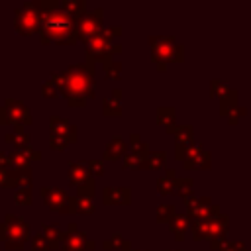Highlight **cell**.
Returning <instances> with one entry per match:
<instances>
[{
    "label": "cell",
    "mask_w": 251,
    "mask_h": 251,
    "mask_svg": "<svg viewBox=\"0 0 251 251\" xmlns=\"http://www.w3.org/2000/svg\"><path fill=\"white\" fill-rule=\"evenodd\" d=\"M0 251H2V249H0Z\"/></svg>",
    "instance_id": "48"
},
{
    "label": "cell",
    "mask_w": 251,
    "mask_h": 251,
    "mask_svg": "<svg viewBox=\"0 0 251 251\" xmlns=\"http://www.w3.org/2000/svg\"><path fill=\"white\" fill-rule=\"evenodd\" d=\"M31 251H53L51 245H49V241L45 239V235L41 231L31 237Z\"/></svg>",
    "instance_id": "34"
},
{
    "label": "cell",
    "mask_w": 251,
    "mask_h": 251,
    "mask_svg": "<svg viewBox=\"0 0 251 251\" xmlns=\"http://www.w3.org/2000/svg\"><path fill=\"white\" fill-rule=\"evenodd\" d=\"M29 239V224L14 214H8L4 222H0V241H4L6 249H20Z\"/></svg>",
    "instance_id": "6"
},
{
    "label": "cell",
    "mask_w": 251,
    "mask_h": 251,
    "mask_svg": "<svg viewBox=\"0 0 251 251\" xmlns=\"http://www.w3.org/2000/svg\"><path fill=\"white\" fill-rule=\"evenodd\" d=\"M188 226H190V218L186 214H175V218L169 222V229H171V233L175 235L176 241L184 239V233H186Z\"/></svg>",
    "instance_id": "20"
},
{
    "label": "cell",
    "mask_w": 251,
    "mask_h": 251,
    "mask_svg": "<svg viewBox=\"0 0 251 251\" xmlns=\"http://www.w3.org/2000/svg\"><path fill=\"white\" fill-rule=\"evenodd\" d=\"M61 10L67 12L71 18L78 20L86 12V4H84V0H63L61 2Z\"/></svg>",
    "instance_id": "26"
},
{
    "label": "cell",
    "mask_w": 251,
    "mask_h": 251,
    "mask_svg": "<svg viewBox=\"0 0 251 251\" xmlns=\"http://www.w3.org/2000/svg\"><path fill=\"white\" fill-rule=\"evenodd\" d=\"M102 110H104V116H114V118L122 116V104L112 96H106L102 100Z\"/></svg>",
    "instance_id": "29"
},
{
    "label": "cell",
    "mask_w": 251,
    "mask_h": 251,
    "mask_svg": "<svg viewBox=\"0 0 251 251\" xmlns=\"http://www.w3.org/2000/svg\"><path fill=\"white\" fill-rule=\"evenodd\" d=\"M41 94L45 96V98H55V96H59L61 92H59V88H57V84L49 78V80H45L43 84H41Z\"/></svg>",
    "instance_id": "35"
},
{
    "label": "cell",
    "mask_w": 251,
    "mask_h": 251,
    "mask_svg": "<svg viewBox=\"0 0 251 251\" xmlns=\"http://www.w3.org/2000/svg\"><path fill=\"white\" fill-rule=\"evenodd\" d=\"M86 243H88V239H86L84 231H80L76 227V224L71 222L65 231V239H63V245L59 251H86Z\"/></svg>",
    "instance_id": "13"
},
{
    "label": "cell",
    "mask_w": 251,
    "mask_h": 251,
    "mask_svg": "<svg viewBox=\"0 0 251 251\" xmlns=\"http://www.w3.org/2000/svg\"><path fill=\"white\" fill-rule=\"evenodd\" d=\"M110 31L114 37H118V35H122V25H110Z\"/></svg>",
    "instance_id": "44"
},
{
    "label": "cell",
    "mask_w": 251,
    "mask_h": 251,
    "mask_svg": "<svg viewBox=\"0 0 251 251\" xmlns=\"http://www.w3.org/2000/svg\"><path fill=\"white\" fill-rule=\"evenodd\" d=\"M227 229H229V218L222 212L214 218L190 220V231H192L194 241H200V239L214 241L220 237H227Z\"/></svg>",
    "instance_id": "5"
},
{
    "label": "cell",
    "mask_w": 251,
    "mask_h": 251,
    "mask_svg": "<svg viewBox=\"0 0 251 251\" xmlns=\"http://www.w3.org/2000/svg\"><path fill=\"white\" fill-rule=\"evenodd\" d=\"M102 247H104L106 251H110V249L129 251V249H131V241H129V239H126L122 233H114V235H110L108 239H104V241H102Z\"/></svg>",
    "instance_id": "25"
},
{
    "label": "cell",
    "mask_w": 251,
    "mask_h": 251,
    "mask_svg": "<svg viewBox=\"0 0 251 251\" xmlns=\"http://www.w3.org/2000/svg\"><path fill=\"white\" fill-rule=\"evenodd\" d=\"M129 251H141V249H129Z\"/></svg>",
    "instance_id": "47"
},
{
    "label": "cell",
    "mask_w": 251,
    "mask_h": 251,
    "mask_svg": "<svg viewBox=\"0 0 251 251\" xmlns=\"http://www.w3.org/2000/svg\"><path fill=\"white\" fill-rule=\"evenodd\" d=\"M245 114H247V108L237 106V108H233V110L227 114V122H229L231 126H235V124L239 122V118H241V116H245Z\"/></svg>",
    "instance_id": "38"
},
{
    "label": "cell",
    "mask_w": 251,
    "mask_h": 251,
    "mask_svg": "<svg viewBox=\"0 0 251 251\" xmlns=\"http://www.w3.org/2000/svg\"><path fill=\"white\" fill-rule=\"evenodd\" d=\"M86 167H88L90 175H94V176H102V175H104V163H102L100 159L86 161Z\"/></svg>",
    "instance_id": "37"
},
{
    "label": "cell",
    "mask_w": 251,
    "mask_h": 251,
    "mask_svg": "<svg viewBox=\"0 0 251 251\" xmlns=\"http://www.w3.org/2000/svg\"><path fill=\"white\" fill-rule=\"evenodd\" d=\"M126 153H127V141L120 135H114L104 149V159L106 161H118V159H124Z\"/></svg>",
    "instance_id": "17"
},
{
    "label": "cell",
    "mask_w": 251,
    "mask_h": 251,
    "mask_svg": "<svg viewBox=\"0 0 251 251\" xmlns=\"http://www.w3.org/2000/svg\"><path fill=\"white\" fill-rule=\"evenodd\" d=\"M49 135H57V137L67 139L69 143H75L76 141V126L61 116H51L49 118Z\"/></svg>",
    "instance_id": "14"
},
{
    "label": "cell",
    "mask_w": 251,
    "mask_h": 251,
    "mask_svg": "<svg viewBox=\"0 0 251 251\" xmlns=\"http://www.w3.org/2000/svg\"><path fill=\"white\" fill-rule=\"evenodd\" d=\"M14 202L20 204V206H29V204L33 202L31 186H20V188H16V192H14Z\"/></svg>",
    "instance_id": "30"
},
{
    "label": "cell",
    "mask_w": 251,
    "mask_h": 251,
    "mask_svg": "<svg viewBox=\"0 0 251 251\" xmlns=\"http://www.w3.org/2000/svg\"><path fill=\"white\" fill-rule=\"evenodd\" d=\"M102 24H104V10H102V8H96V10H92V12H84V14L76 20V33H78V39L86 43L90 37H94V35L102 29Z\"/></svg>",
    "instance_id": "8"
},
{
    "label": "cell",
    "mask_w": 251,
    "mask_h": 251,
    "mask_svg": "<svg viewBox=\"0 0 251 251\" xmlns=\"http://www.w3.org/2000/svg\"><path fill=\"white\" fill-rule=\"evenodd\" d=\"M175 120H176V110L173 106H161L157 110V122L161 126H165V131L167 133H173L175 131Z\"/></svg>",
    "instance_id": "21"
},
{
    "label": "cell",
    "mask_w": 251,
    "mask_h": 251,
    "mask_svg": "<svg viewBox=\"0 0 251 251\" xmlns=\"http://www.w3.org/2000/svg\"><path fill=\"white\" fill-rule=\"evenodd\" d=\"M110 96H112V98H116V100H122V88H114Z\"/></svg>",
    "instance_id": "45"
},
{
    "label": "cell",
    "mask_w": 251,
    "mask_h": 251,
    "mask_svg": "<svg viewBox=\"0 0 251 251\" xmlns=\"http://www.w3.org/2000/svg\"><path fill=\"white\" fill-rule=\"evenodd\" d=\"M175 180H176V171L175 169H165V175L157 180V190L163 196H169L175 192Z\"/></svg>",
    "instance_id": "23"
},
{
    "label": "cell",
    "mask_w": 251,
    "mask_h": 251,
    "mask_svg": "<svg viewBox=\"0 0 251 251\" xmlns=\"http://www.w3.org/2000/svg\"><path fill=\"white\" fill-rule=\"evenodd\" d=\"M229 245V241H227V237H220V239H214V241H210V247L214 249V251H222L224 247H227Z\"/></svg>",
    "instance_id": "40"
},
{
    "label": "cell",
    "mask_w": 251,
    "mask_h": 251,
    "mask_svg": "<svg viewBox=\"0 0 251 251\" xmlns=\"http://www.w3.org/2000/svg\"><path fill=\"white\" fill-rule=\"evenodd\" d=\"M165 161H167V153L165 151H149V155H147V159L143 163V169L145 171H157V169H161L165 165Z\"/></svg>",
    "instance_id": "27"
},
{
    "label": "cell",
    "mask_w": 251,
    "mask_h": 251,
    "mask_svg": "<svg viewBox=\"0 0 251 251\" xmlns=\"http://www.w3.org/2000/svg\"><path fill=\"white\" fill-rule=\"evenodd\" d=\"M4 124H10V120H8V114H6V108L2 106V108H0V126H4Z\"/></svg>",
    "instance_id": "43"
},
{
    "label": "cell",
    "mask_w": 251,
    "mask_h": 251,
    "mask_svg": "<svg viewBox=\"0 0 251 251\" xmlns=\"http://www.w3.org/2000/svg\"><path fill=\"white\" fill-rule=\"evenodd\" d=\"M67 145H69L67 139L57 137V135H49V147H51V149H55V151H63Z\"/></svg>",
    "instance_id": "39"
},
{
    "label": "cell",
    "mask_w": 251,
    "mask_h": 251,
    "mask_svg": "<svg viewBox=\"0 0 251 251\" xmlns=\"http://www.w3.org/2000/svg\"><path fill=\"white\" fill-rule=\"evenodd\" d=\"M76 204H78L76 196H69V204H67V210H65V214H78V208H76Z\"/></svg>",
    "instance_id": "41"
},
{
    "label": "cell",
    "mask_w": 251,
    "mask_h": 251,
    "mask_svg": "<svg viewBox=\"0 0 251 251\" xmlns=\"http://www.w3.org/2000/svg\"><path fill=\"white\" fill-rule=\"evenodd\" d=\"M129 153L141 163V169H143V163L149 155V145L145 141H141V135L139 133H131L129 135Z\"/></svg>",
    "instance_id": "19"
},
{
    "label": "cell",
    "mask_w": 251,
    "mask_h": 251,
    "mask_svg": "<svg viewBox=\"0 0 251 251\" xmlns=\"http://www.w3.org/2000/svg\"><path fill=\"white\" fill-rule=\"evenodd\" d=\"M210 96L214 100H220V114L227 118V114L237 108V90L227 86L222 80H212L210 82Z\"/></svg>",
    "instance_id": "9"
},
{
    "label": "cell",
    "mask_w": 251,
    "mask_h": 251,
    "mask_svg": "<svg viewBox=\"0 0 251 251\" xmlns=\"http://www.w3.org/2000/svg\"><path fill=\"white\" fill-rule=\"evenodd\" d=\"M4 186L18 188L16 176H14V169H4V167H0V188H4Z\"/></svg>",
    "instance_id": "33"
},
{
    "label": "cell",
    "mask_w": 251,
    "mask_h": 251,
    "mask_svg": "<svg viewBox=\"0 0 251 251\" xmlns=\"http://www.w3.org/2000/svg\"><path fill=\"white\" fill-rule=\"evenodd\" d=\"M41 8V25L39 39L43 45L59 43V45H75L78 41L76 20L61 10V2L57 0H39Z\"/></svg>",
    "instance_id": "2"
},
{
    "label": "cell",
    "mask_w": 251,
    "mask_h": 251,
    "mask_svg": "<svg viewBox=\"0 0 251 251\" xmlns=\"http://www.w3.org/2000/svg\"><path fill=\"white\" fill-rule=\"evenodd\" d=\"M4 108H6V114H8V120H10V124H14L16 127H22V126H29V124L33 122L29 108H27L24 102L16 100V98H6V102H4Z\"/></svg>",
    "instance_id": "11"
},
{
    "label": "cell",
    "mask_w": 251,
    "mask_h": 251,
    "mask_svg": "<svg viewBox=\"0 0 251 251\" xmlns=\"http://www.w3.org/2000/svg\"><path fill=\"white\" fill-rule=\"evenodd\" d=\"M4 139H6V143L14 145L16 149H25V147H29V135L24 131V127H14V131L6 133Z\"/></svg>",
    "instance_id": "24"
},
{
    "label": "cell",
    "mask_w": 251,
    "mask_h": 251,
    "mask_svg": "<svg viewBox=\"0 0 251 251\" xmlns=\"http://www.w3.org/2000/svg\"><path fill=\"white\" fill-rule=\"evenodd\" d=\"M173 135H175V139H176L178 145L190 147L194 143V127L190 124H178V126H175Z\"/></svg>",
    "instance_id": "22"
},
{
    "label": "cell",
    "mask_w": 251,
    "mask_h": 251,
    "mask_svg": "<svg viewBox=\"0 0 251 251\" xmlns=\"http://www.w3.org/2000/svg\"><path fill=\"white\" fill-rule=\"evenodd\" d=\"M167 251H182V249H167Z\"/></svg>",
    "instance_id": "46"
},
{
    "label": "cell",
    "mask_w": 251,
    "mask_h": 251,
    "mask_svg": "<svg viewBox=\"0 0 251 251\" xmlns=\"http://www.w3.org/2000/svg\"><path fill=\"white\" fill-rule=\"evenodd\" d=\"M14 25L20 35H31V33L39 31V25H41L39 0L25 2L24 6H18L14 12Z\"/></svg>",
    "instance_id": "7"
},
{
    "label": "cell",
    "mask_w": 251,
    "mask_h": 251,
    "mask_svg": "<svg viewBox=\"0 0 251 251\" xmlns=\"http://www.w3.org/2000/svg\"><path fill=\"white\" fill-rule=\"evenodd\" d=\"M76 200H78V204H76V208H78V214H92L94 212V202H92V198H78L76 196Z\"/></svg>",
    "instance_id": "36"
},
{
    "label": "cell",
    "mask_w": 251,
    "mask_h": 251,
    "mask_svg": "<svg viewBox=\"0 0 251 251\" xmlns=\"http://www.w3.org/2000/svg\"><path fill=\"white\" fill-rule=\"evenodd\" d=\"M102 200L106 206H127L131 202V188L127 186H106L102 190Z\"/></svg>",
    "instance_id": "15"
},
{
    "label": "cell",
    "mask_w": 251,
    "mask_h": 251,
    "mask_svg": "<svg viewBox=\"0 0 251 251\" xmlns=\"http://www.w3.org/2000/svg\"><path fill=\"white\" fill-rule=\"evenodd\" d=\"M112 39H114V35L110 31V27H102L94 37H90L86 41V61L104 65L108 61H112V55H120L122 45L112 43Z\"/></svg>",
    "instance_id": "4"
},
{
    "label": "cell",
    "mask_w": 251,
    "mask_h": 251,
    "mask_svg": "<svg viewBox=\"0 0 251 251\" xmlns=\"http://www.w3.org/2000/svg\"><path fill=\"white\" fill-rule=\"evenodd\" d=\"M41 233L49 241L51 249H61L63 239H65V233H63V229L57 224H41Z\"/></svg>",
    "instance_id": "18"
},
{
    "label": "cell",
    "mask_w": 251,
    "mask_h": 251,
    "mask_svg": "<svg viewBox=\"0 0 251 251\" xmlns=\"http://www.w3.org/2000/svg\"><path fill=\"white\" fill-rule=\"evenodd\" d=\"M149 45L151 59L159 71H165L167 63H180L184 59V47L173 35H149Z\"/></svg>",
    "instance_id": "3"
},
{
    "label": "cell",
    "mask_w": 251,
    "mask_h": 251,
    "mask_svg": "<svg viewBox=\"0 0 251 251\" xmlns=\"http://www.w3.org/2000/svg\"><path fill=\"white\" fill-rule=\"evenodd\" d=\"M51 80L57 84L59 92L67 98L71 108H84L88 98L96 94L94 82V63L84 61L78 65H71L63 71H53Z\"/></svg>",
    "instance_id": "1"
},
{
    "label": "cell",
    "mask_w": 251,
    "mask_h": 251,
    "mask_svg": "<svg viewBox=\"0 0 251 251\" xmlns=\"http://www.w3.org/2000/svg\"><path fill=\"white\" fill-rule=\"evenodd\" d=\"M41 198H43V202H45V206L49 210L65 214L67 204H69V194L63 188H59V186H43L41 188Z\"/></svg>",
    "instance_id": "12"
},
{
    "label": "cell",
    "mask_w": 251,
    "mask_h": 251,
    "mask_svg": "<svg viewBox=\"0 0 251 251\" xmlns=\"http://www.w3.org/2000/svg\"><path fill=\"white\" fill-rule=\"evenodd\" d=\"M67 178H69V184L80 188V186H86L90 182H94L86 163H69V173H67Z\"/></svg>",
    "instance_id": "16"
},
{
    "label": "cell",
    "mask_w": 251,
    "mask_h": 251,
    "mask_svg": "<svg viewBox=\"0 0 251 251\" xmlns=\"http://www.w3.org/2000/svg\"><path fill=\"white\" fill-rule=\"evenodd\" d=\"M192 186H194V180H192L190 176L176 178V180H175V194H176V196H180L182 200H186L188 196H194Z\"/></svg>",
    "instance_id": "28"
},
{
    "label": "cell",
    "mask_w": 251,
    "mask_h": 251,
    "mask_svg": "<svg viewBox=\"0 0 251 251\" xmlns=\"http://www.w3.org/2000/svg\"><path fill=\"white\" fill-rule=\"evenodd\" d=\"M222 251H247V247H245L241 241H229V245L224 247Z\"/></svg>",
    "instance_id": "42"
},
{
    "label": "cell",
    "mask_w": 251,
    "mask_h": 251,
    "mask_svg": "<svg viewBox=\"0 0 251 251\" xmlns=\"http://www.w3.org/2000/svg\"><path fill=\"white\" fill-rule=\"evenodd\" d=\"M176 214L175 204H163L157 208V222H171Z\"/></svg>",
    "instance_id": "32"
},
{
    "label": "cell",
    "mask_w": 251,
    "mask_h": 251,
    "mask_svg": "<svg viewBox=\"0 0 251 251\" xmlns=\"http://www.w3.org/2000/svg\"><path fill=\"white\" fill-rule=\"evenodd\" d=\"M182 165H184L186 171H192V169L208 171V169L212 167V155H210V151H206L200 143L194 141V143L190 145V149H188V153H186Z\"/></svg>",
    "instance_id": "10"
},
{
    "label": "cell",
    "mask_w": 251,
    "mask_h": 251,
    "mask_svg": "<svg viewBox=\"0 0 251 251\" xmlns=\"http://www.w3.org/2000/svg\"><path fill=\"white\" fill-rule=\"evenodd\" d=\"M104 73H106V78L108 80H118L120 78V73H122V63L120 61H108V63H104Z\"/></svg>",
    "instance_id": "31"
}]
</instances>
